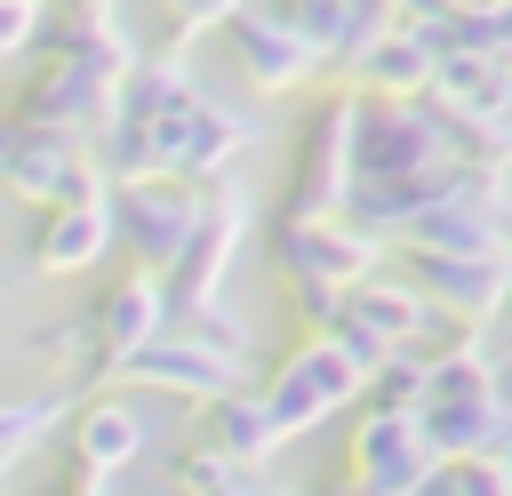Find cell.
Listing matches in <instances>:
<instances>
[{
	"mask_svg": "<svg viewBox=\"0 0 512 496\" xmlns=\"http://www.w3.org/2000/svg\"><path fill=\"white\" fill-rule=\"evenodd\" d=\"M320 496H376L368 480H336V488H320Z\"/></svg>",
	"mask_w": 512,
	"mask_h": 496,
	"instance_id": "cell-25",
	"label": "cell"
},
{
	"mask_svg": "<svg viewBox=\"0 0 512 496\" xmlns=\"http://www.w3.org/2000/svg\"><path fill=\"white\" fill-rule=\"evenodd\" d=\"M440 32L432 24H392L360 64H352V88H376V96H432L440 80Z\"/></svg>",
	"mask_w": 512,
	"mask_h": 496,
	"instance_id": "cell-16",
	"label": "cell"
},
{
	"mask_svg": "<svg viewBox=\"0 0 512 496\" xmlns=\"http://www.w3.org/2000/svg\"><path fill=\"white\" fill-rule=\"evenodd\" d=\"M256 496H288V488H256Z\"/></svg>",
	"mask_w": 512,
	"mask_h": 496,
	"instance_id": "cell-28",
	"label": "cell"
},
{
	"mask_svg": "<svg viewBox=\"0 0 512 496\" xmlns=\"http://www.w3.org/2000/svg\"><path fill=\"white\" fill-rule=\"evenodd\" d=\"M144 448H152V416L136 400H120V392H96L80 408V424H72V456L96 464V472H128Z\"/></svg>",
	"mask_w": 512,
	"mask_h": 496,
	"instance_id": "cell-17",
	"label": "cell"
},
{
	"mask_svg": "<svg viewBox=\"0 0 512 496\" xmlns=\"http://www.w3.org/2000/svg\"><path fill=\"white\" fill-rule=\"evenodd\" d=\"M408 280L432 296V304H448L456 320H496V312H512V248L504 256H448V248H408Z\"/></svg>",
	"mask_w": 512,
	"mask_h": 496,
	"instance_id": "cell-12",
	"label": "cell"
},
{
	"mask_svg": "<svg viewBox=\"0 0 512 496\" xmlns=\"http://www.w3.org/2000/svg\"><path fill=\"white\" fill-rule=\"evenodd\" d=\"M456 472H464V496H512V464L504 456H472Z\"/></svg>",
	"mask_w": 512,
	"mask_h": 496,
	"instance_id": "cell-24",
	"label": "cell"
},
{
	"mask_svg": "<svg viewBox=\"0 0 512 496\" xmlns=\"http://www.w3.org/2000/svg\"><path fill=\"white\" fill-rule=\"evenodd\" d=\"M448 456L424 432V408H368L352 424V480H368L376 496H416Z\"/></svg>",
	"mask_w": 512,
	"mask_h": 496,
	"instance_id": "cell-9",
	"label": "cell"
},
{
	"mask_svg": "<svg viewBox=\"0 0 512 496\" xmlns=\"http://www.w3.org/2000/svg\"><path fill=\"white\" fill-rule=\"evenodd\" d=\"M0 184L24 208H64V200L112 192V176L88 152L80 128H32V120H8V136H0Z\"/></svg>",
	"mask_w": 512,
	"mask_h": 496,
	"instance_id": "cell-3",
	"label": "cell"
},
{
	"mask_svg": "<svg viewBox=\"0 0 512 496\" xmlns=\"http://www.w3.org/2000/svg\"><path fill=\"white\" fill-rule=\"evenodd\" d=\"M496 456H504V464H512V424H504V448H496Z\"/></svg>",
	"mask_w": 512,
	"mask_h": 496,
	"instance_id": "cell-27",
	"label": "cell"
},
{
	"mask_svg": "<svg viewBox=\"0 0 512 496\" xmlns=\"http://www.w3.org/2000/svg\"><path fill=\"white\" fill-rule=\"evenodd\" d=\"M464 160L456 120L432 96H376L360 88V176H432Z\"/></svg>",
	"mask_w": 512,
	"mask_h": 496,
	"instance_id": "cell-2",
	"label": "cell"
},
{
	"mask_svg": "<svg viewBox=\"0 0 512 496\" xmlns=\"http://www.w3.org/2000/svg\"><path fill=\"white\" fill-rule=\"evenodd\" d=\"M240 232H248V200H240V184H232V176H216V184H208V216H200V232H192L184 264L168 272V288H176V304H184V312H192V304H216V288H224V264H232Z\"/></svg>",
	"mask_w": 512,
	"mask_h": 496,
	"instance_id": "cell-13",
	"label": "cell"
},
{
	"mask_svg": "<svg viewBox=\"0 0 512 496\" xmlns=\"http://www.w3.org/2000/svg\"><path fill=\"white\" fill-rule=\"evenodd\" d=\"M224 48H232L240 80H256V96H288V88H304V80L328 72L320 48H312L288 16H256V8H240V16L224 24Z\"/></svg>",
	"mask_w": 512,
	"mask_h": 496,
	"instance_id": "cell-11",
	"label": "cell"
},
{
	"mask_svg": "<svg viewBox=\"0 0 512 496\" xmlns=\"http://www.w3.org/2000/svg\"><path fill=\"white\" fill-rule=\"evenodd\" d=\"M64 400L72 392H24V400H8L0 408V456H32V440L64 416Z\"/></svg>",
	"mask_w": 512,
	"mask_h": 496,
	"instance_id": "cell-22",
	"label": "cell"
},
{
	"mask_svg": "<svg viewBox=\"0 0 512 496\" xmlns=\"http://www.w3.org/2000/svg\"><path fill=\"white\" fill-rule=\"evenodd\" d=\"M120 384H144V392H176V400H224V392H240L248 384V360H232V352H216V344H200L192 328H168L160 344H144V352H128L120 360Z\"/></svg>",
	"mask_w": 512,
	"mask_h": 496,
	"instance_id": "cell-10",
	"label": "cell"
},
{
	"mask_svg": "<svg viewBox=\"0 0 512 496\" xmlns=\"http://www.w3.org/2000/svg\"><path fill=\"white\" fill-rule=\"evenodd\" d=\"M200 440H208V448H224V456H240V464H264V456L280 448V416H272V400H264L256 384H240V392L208 400Z\"/></svg>",
	"mask_w": 512,
	"mask_h": 496,
	"instance_id": "cell-20",
	"label": "cell"
},
{
	"mask_svg": "<svg viewBox=\"0 0 512 496\" xmlns=\"http://www.w3.org/2000/svg\"><path fill=\"white\" fill-rule=\"evenodd\" d=\"M48 24V0H0V56H32Z\"/></svg>",
	"mask_w": 512,
	"mask_h": 496,
	"instance_id": "cell-23",
	"label": "cell"
},
{
	"mask_svg": "<svg viewBox=\"0 0 512 496\" xmlns=\"http://www.w3.org/2000/svg\"><path fill=\"white\" fill-rule=\"evenodd\" d=\"M112 240H120L112 192H96V200H64V208H40V224H32V272H40V280L88 272Z\"/></svg>",
	"mask_w": 512,
	"mask_h": 496,
	"instance_id": "cell-15",
	"label": "cell"
},
{
	"mask_svg": "<svg viewBox=\"0 0 512 496\" xmlns=\"http://www.w3.org/2000/svg\"><path fill=\"white\" fill-rule=\"evenodd\" d=\"M272 264L280 280H336V288H360L376 264H384V232L352 224V216H288L272 224Z\"/></svg>",
	"mask_w": 512,
	"mask_h": 496,
	"instance_id": "cell-7",
	"label": "cell"
},
{
	"mask_svg": "<svg viewBox=\"0 0 512 496\" xmlns=\"http://www.w3.org/2000/svg\"><path fill=\"white\" fill-rule=\"evenodd\" d=\"M352 192H360V88H328L296 136L280 208L288 216H352Z\"/></svg>",
	"mask_w": 512,
	"mask_h": 496,
	"instance_id": "cell-1",
	"label": "cell"
},
{
	"mask_svg": "<svg viewBox=\"0 0 512 496\" xmlns=\"http://www.w3.org/2000/svg\"><path fill=\"white\" fill-rule=\"evenodd\" d=\"M432 104H440L456 128H472V120H512V64L448 48V56H440V80H432Z\"/></svg>",
	"mask_w": 512,
	"mask_h": 496,
	"instance_id": "cell-18",
	"label": "cell"
},
{
	"mask_svg": "<svg viewBox=\"0 0 512 496\" xmlns=\"http://www.w3.org/2000/svg\"><path fill=\"white\" fill-rule=\"evenodd\" d=\"M112 216H120V248L144 272H176L200 216H208V184L192 176H144V184H112Z\"/></svg>",
	"mask_w": 512,
	"mask_h": 496,
	"instance_id": "cell-4",
	"label": "cell"
},
{
	"mask_svg": "<svg viewBox=\"0 0 512 496\" xmlns=\"http://www.w3.org/2000/svg\"><path fill=\"white\" fill-rule=\"evenodd\" d=\"M344 320H352V328H368V336H384V344H416V336H424V320H432V296H424L416 280L368 272V280L344 296Z\"/></svg>",
	"mask_w": 512,
	"mask_h": 496,
	"instance_id": "cell-19",
	"label": "cell"
},
{
	"mask_svg": "<svg viewBox=\"0 0 512 496\" xmlns=\"http://www.w3.org/2000/svg\"><path fill=\"white\" fill-rule=\"evenodd\" d=\"M264 480H256V464H240V456H224V448H192V456H176L168 464V480H160V496H256Z\"/></svg>",
	"mask_w": 512,
	"mask_h": 496,
	"instance_id": "cell-21",
	"label": "cell"
},
{
	"mask_svg": "<svg viewBox=\"0 0 512 496\" xmlns=\"http://www.w3.org/2000/svg\"><path fill=\"white\" fill-rule=\"evenodd\" d=\"M168 304H176L168 272H144V264H136L128 280H112V288L96 296V312H88V328H96V352L80 360V376H88V384H120V360L168 336Z\"/></svg>",
	"mask_w": 512,
	"mask_h": 496,
	"instance_id": "cell-8",
	"label": "cell"
},
{
	"mask_svg": "<svg viewBox=\"0 0 512 496\" xmlns=\"http://www.w3.org/2000/svg\"><path fill=\"white\" fill-rule=\"evenodd\" d=\"M160 176H192V184H216L224 168H232V152L240 144H256L264 136V112H240V104H224V96H208V88H192L160 128Z\"/></svg>",
	"mask_w": 512,
	"mask_h": 496,
	"instance_id": "cell-6",
	"label": "cell"
},
{
	"mask_svg": "<svg viewBox=\"0 0 512 496\" xmlns=\"http://www.w3.org/2000/svg\"><path fill=\"white\" fill-rule=\"evenodd\" d=\"M312 48H320V64L328 72H352L392 24H400V0H288L280 8Z\"/></svg>",
	"mask_w": 512,
	"mask_h": 496,
	"instance_id": "cell-14",
	"label": "cell"
},
{
	"mask_svg": "<svg viewBox=\"0 0 512 496\" xmlns=\"http://www.w3.org/2000/svg\"><path fill=\"white\" fill-rule=\"evenodd\" d=\"M64 8H96V16H112V0H64Z\"/></svg>",
	"mask_w": 512,
	"mask_h": 496,
	"instance_id": "cell-26",
	"label": "cell"
},
{
	"mask_svg": "<svg viewBox=\"0 0 512 496\" xmlns=\"http://www.w3.org/2000/svg\"><path fill=\"white\" fill-rule=\"evenodd\" d=\"M360 392H368V368H360L336 336H304V344L272 368V384H264V400H272V416H280V440L328 424V416H336L344 400H360Z\"/></svg>",
	"mask_w": 512,
	"mask_h": 496,
	"instance_id": "cell-5",
	"label": "cell"
}]
</instances>
